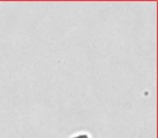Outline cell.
Returning a JSON list of instances; mask_svg holds the SVG:
<instances>
[{"label": "cell", "mask_w": 158, "mask_h": 138, "mask_svg": "<svg viewBox=\"0 0 158 138\" xmlns=\"http://www.w3.org/2000/svg\"><path fill=\"white\" fill-rule=\"evenodd\" d=\"M70 138H90V136L87 135V134H77V135L73 136Z\"/></svg>", "instance_id": "obj_1"}]
</instances>
